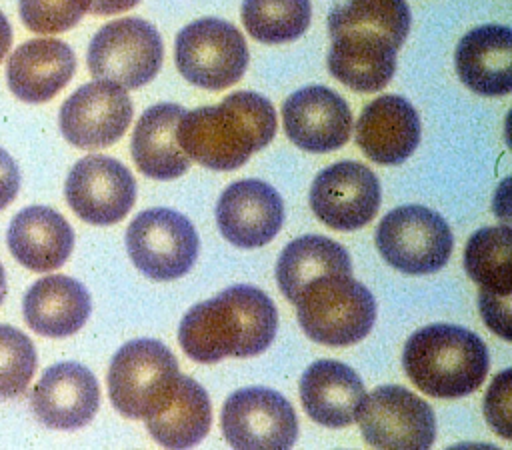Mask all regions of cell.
Wrapping results in <instances>:
<instances>
[{
	"instance_id": "4316f807",
	"label": "cell",
	"mask_w": 512,
	"mask_h": 450,
	"mask_svg": "<svg viewBox=\"0 0 512 450\" xmlns=\"http://www.w3.org/2000/svg\"><path fill=\"white\" fill-rule=\"evenodd\" d=\"M326 274H352L348 252L326 236L310 234L292 240L276 264L278 286L292 304L308 282Z\"/></svg>"
},
{
	"instance_id": "277c9868",
	"label": "cell",
	"mask_w": 512,
	"mask_h": 450,
	"mask_svg": "<svg viewBox=\"0 0 512 450\" xmlns=\"http://www.w3.org/2000/svg\"><path fill=\"white\" fill-rule=\"evenodd\" d=\"M294 304L304 334L326 346L360 342L376 320L372 292L354 280L352 274L314 278L302 288Z\"/></svg>"
},
{
	"instance_id": "8d00e7d4",
	"label": "cell",
	"mask_w": 512,
	"mask_h": 450,
	"mask_svg": "<svg viewBox=\"0 0 512 450\" xmlns=\"http://www.w3.org/2000/svg\"><path fill=\"white\" fill-rule=\"evenodd\" d=\"M10 46H12V28H10L8 18L0 12V62L8 54Z\"/></svg>"
},
{
	"instance_id": "836d02e7",
	"label": "cell",
	"mask_w": 512,
	"mask_h": 450,
	"mask_svg": "<svg viewBox=\"0 0 512 450\" xmlns=\"http://www.w3.org/2000/svg\"><path fill=\"white\" fill-rule=\"evenodd\" d=\"M480 312L492 332L502 336L504 340H510V296H500L494 292L480 290L478 296Z\"/></svg>"
},
{
	"instance_id": "cb8c5ba5",
	"label": "cell",
	"mask_w": 512,
	"mask_h": 450,
	"mask_svg": "<svg viewBox=\"0 0 512 450\" xmlns=\"http://www.w3.org/2000/svg\"><path fill=\"white\" fill-rule=\"evenodd\" d=\"M90 310L88 290L78 280L62 274L34 282L22 304L26 324L48 338L72 336L86 324Z\"/></svg>"
},
{
	"instance_id": "603a6c76",
	"label": "cell",
	"mask_w": 512,
	"mask_h": 450,
	"mask_svg": "<svg viewBox=\"0 0 512 450\" xmlns=\"http://www.w3.org/2000/svg\"><path fill=\"white\" fill-rule=\"evenodd\" d=\"M364 394L360 376L338 360L310 364L300 380V400L306 414L328 428L352 424Z\"/></svg>"
},
{
	"instance_id": "83f0119b",
	"label": "cell",
	"mask_w": 512,
	"mask_h": 450,
	"mask_svg": "<svg viewBox=\"0 0 512 450\" xmlns=\"http://www.w3.org/2000/svg\"><path fill=\"white\" fill-rule=\"evenodd\" d=\"M464 268L480 290L510 296L512 230L508 224L476 230L464 250Z\"/></svg>"
},
{
	"instance_id": "f1b7e54d",
	"label": "cell",
	"mask_w": 512,
	"mask_h": 450,
	"mask_svg": "<svg viewBox=\"0 0 512 450\" xmlns=\"http://www.w3.org/2000/svg\"><path fill=\"white\" fill-rule=\"evenodd\" d=\"M328 30H368L402 46L410 30V8L404 0H340L330 16Z\"/></svg>"
},
{
	"instance_id": "74e56055",
	"label": "cell",
	"mask_w": 512,
	"mask_h": 450,
	"mask_svg": "<svg viewBox=\"0 0 512 450\" xmlns=\"http://www.w3.org/2000/svg\"><path fill=\"white\" fill-rule=\"evenodd\" d=\"M4 296H6V274H4V268L0 264V304H2Z\"/></svg>"
},
{
	"instance_id": "9a60e30c",
	"label": "cell",
	"mask_w": 512,
	"mask_h": 450,
	"mask_svg": "<svg viewBox=\"0 0 512 450\" xmlns=\"http://www.w3.org/2000/svg\"><path fill=\"white\" fill-rule=\"evenodd\" d=\"M286 136L308 152H330L352 134V112L342 96L326 86H306L282 106Z\"/></svg>"
},
{
	"instance_id": "52a82bcc",
	"label": "cell",
	"mask_w": 512,
	"mask_h": 450,
	"mask_svg": "<svg viewBox=\"0 0 512 450\" xmlns=\"http://www.w3.org/2000/svg\"><path fill=\"white\" fill-rule=\"evenodd\" d=\"M174 58L178 72L194 86L224 90L244 76L248 46L230 22L200 18L178 32Z\"/></svg>"
},
{
	"instance_id": "7a4b0ae2",
	"label": "cell",
	"mask_w": 512,
	"mask_h": 450,
	"mask_svg": "<svg viewBox=\"0 0 512 450\" xmlns=\"http://www.w3.org/2000/svg\"><path fill=\"white\" fill-rule=\"evenodd\" d=\"M276 112L256 92H234L216 106L184 112L176 138L190 160L212 170L240 168L256 150L272 142Z\"/></svg>"
},
{
	"instance_id": "ba28073f",
	"label": "cell",
	"mask_w": 512,
	"mask_h": 450,
	"mask_svg": "<svg viewBox=\"0 0 512 450\" xmlns=\"http://www.w3.org/2000/svg\"><path fill=\"white\" fill-rule=\"evenodd\" d=\"M376 246L396 270L432 274L448 262L454 238L438 212L424 206H400L380 220Z\"/></svg>"
},
{
	"instance_id": "ffe728a7",
	"label": "cell",
	"mask_w": 512,
	"mask_h": 450,
	"mask_svg": "<svg viewBox=\"0 0 512 450\" xmlns=\"http://www.w3.org/2000/svg\"><path fill=\"white\" fill-rule=\"evenodd\" d=\"M328 70L356 92L382 90L396 70V46L390 38L364 30H338L330 34Z\"/></svg>"
},
{
	"instance_id": "8fae6325",
	"label": "cell",
	"mask_w": 512,
	"mask_h": 450,
	"mask_svg": "<svg viewBox=\"0 0 512 450\" xmlns=\"http://www.w3.org/2000/svg\"><path fill=\"white\" fill-rule=\"evenodd\" d=\"M224 438L234 448H290L298 436L292 404L270 388H244L228 396L220 416Z\"/></svg>"
},
{
	"instance_id": "1f68e13d",
	"label": "cell",
	"mask_w": 512,
	"mask_h": 450,
	"mask_svg": "<svg viewBox=\"0 0 512 450\" xmlns=\"http://www.w3.org/2000/svg\"><path fill=\"white\" fill-rule=\"evenodd\" d=\"M90 0H18L24 26L36 34L66 32L88 12Z\"/></svg>"
},
{
	"instance_id": "d590c367",
	"label": "cell",
	"mask_w": 512,
	"mask_h": 450,
	"mask_svg": "<svg viewBox=\"0 0 512 450\" xmlns=\"http://www.w3.org/2000/svg\"><path fill=\"white\" fill-rule=\"evenodd\" d=\"M140 0H90L88 12L96 16H108V14H118L124 10H130L138 4Z\"/></svg>"
},
{
	"instance_id": "2e32d148",
	"label": "cell",
	"mask_w": 512,
	"mask_h": 450,
	"mask_svg": "<svg viewBox=\"0 0 512 450\" xmlns=\"http://www.w3.org/2000/svg\"><path fill=\"white\" fill-rule=\"evenodd\" d=\"M216 222L222 236L240 248L268 244L284 222L280 194L262 180L230 184L216 206Z\"/></svg>"
},
{
	"instance_id": "f546056e",
	"label": "cell",
	"mask_w": 512,
	"mask_h": 450,
	"mask_svg": "<svg viewBox=\"0 0 512 450\" xmlns=\"http://www.w3.org/2000/svg\"><path fill=\"white\" fill-rule=\"evenodd\" d=\"M310 0H244L242 22L248 34L264 44L300 38L310 26Z\"/></svg>"
},
{
	"instance_id": "ac0fdd59",
	"label": "cell",
	"mask_w": 512,
	"mask_h": 450,
	"mask_svg": "<svg viewBox=\"0 0 512 450\" xmlns=\"http://www.w3.org/2000/svg\"><path fill=\"white\" fill-rule=\"evenodd\" d=\"M76 56L56 38H34L20 44L8 58L6 82L10 92L30 104L48 102L74 76Z\"/></svg>"
},
{
	"instance_id": "9c48e42d",
	"label": "cell",
	"mask_w": 512,
	"mask_h": 450,
	"mask_svg": "<svg viewBox=\"0 0 512 450\" xmlns=\"http://www.w3.org/2000/svg\"><path fill=\"white\" fill-rule=\"evenodd\" d=\"M126 248L134 266L154 280L184 276L198 256L192 222L170 208L140 212L126 230Z\"/></svg>"
},
{
	"instance_id": "4dcf8cb0",
	"label": "cell",
	"mask_w": 512,
	"mask_h": 450,
	"mask_svg": "<svg viewBox=\"0 0 512 450\" xmlns=\"http://www.w3.org/2000/svg\"><path fill=\"white\" fill-rule=\"evenodd\" d=\"M36 372L32 340L18 328L0 324V398L22 396Z\"/></svg>"
},
{
	"instance_id": "6da1fadb",
	"label": "cell",
	"mask_w": 512,
	"mask_h": 450,
	"mask_svg": "<svg viewBox=\"0 0 512 450\" xmlns=\"http://www.w3.org/2000/svg\"><path fill=\"white\" fill-rule=\"evenodd\" d=\"M278 328L274 302L254 286H230L212 300L192 306L178 330L182 350L196 362L226 356L248 358L264 352Z\"/></svg>"
},
{
	"instance_id": "e0dca14e",
	"label": "cell",
	"mask_w": 512,
	"mask_h": 450,
	"mask_svg": "<svg viewBox=\"0 0 512 450\" xmlns=\"http://www.w3.org/2000/svg\"><path fill=\"white\" fill-rule=\"evenodd\" d=\"M30 402L36 418L48 428L76 430L94 418L100 406V388L86 366L60 362L40 376Z\"/></svg>"
},
{
	"instance_id": "4fadbf2b",
	"label": "cell",
	"mask_w": 512,
	"mask_h": 450,
	"mask_svg": "<svg viewBox=\"0 0 512 450\" xmlns=\"http://www.w3.org/2000/svg\"><path fill=\"white\" fill-rule=\"evenodd\" d=\"M132 120L126 90L106 80L80 86L60 108L62 136L76 148L96 150L120 140Z\"/></svg>"
},
{
	"instance_id": "e575fe53",
	"label": "cell",
	"mask_w": 512,
	"mask_h": 450,
	"mask_svg": "<svg viewBox=\"0 0 512 450\" xmlns=\"http://www.w3.org/2000/svg\"><path fill=\"white\" fill-rule=\"evenodd\" d=\"M20 188V170L14 158L0 148V210L6 208L18 194Z\"/></svg>"
},
{
	"instance_id": "5b68a950",
	"label": "cell",
	"mask_w": 512,
	"mask_h": 450,
	"mask_svg": "<svg viewBox=\"0 0 512 450\" xmlns=\"http://www.w3.org/2000/svg\"><path fill=\"white\" fill-rule=\"evenodd\" d=\"M178 376L168 346L150 338L132 340L114 354L108 368L112 406L126 418L146 420L172 400Z\"/></svg>"
},
{
	"instance_id": "d6a6232c",
	"label": "cell",
	"mask_w": 512,
	"mask_h": 450,
	"mask_svg": "<svg viewBox=\"0 0 512 450\" xmlns=\"http://www.w3.org/2000/svg\"><path fill=\"white\" fill-rule=\"evenodd\" d=\"M484 414L488 424L502 436H512L510 416H512V388H510V370H504L494 378V382L488 388L486 402H484Z\"/></svg>"
},
{
	"instance_id": "7c38bea8",
	"label": "cell",
	"mask_w": 512,
	"mask_h": 450,
	"mask_svg": "<svg viewBox=\"0 0 512 450\" xmlns=\"http://www.w3.org/2000/svg\"><path fill=\"white\" fill-rule=\"evenodd\" d=\"M66 200L88 224L120 222L136 200V182L130 170L110 158L92 154L80 158L66 178Z\"/></svg>"
},
{
	"instance_id": "d4e9b609",
	"label": "cell",
	"mask_w": 512,
	"mask_h": 450,
	"mask_svg": "<svg viewBox=\"0 0 512 450\" xmlns=\"http://www.w3.org/2000/svg\"><path fill=\"white\" fill-rule=\"evenodd\" d=\"M186 110L178 104H154L136 122L132 134V158L144 176L172 180L182 176L190 158L176 138L178 120Z\"/></svg>"
},
{
	"instance_id": "8992f818",
	"label": "cell",
	"mask_w": 512,
	"mask_h": 450,
	"mask_svg": "<svg viewBox=\"0 0 512 450\" xmlns=\"http://www.w3.org/2000/svg\"><path fill=\"white\" fill-rule=\"evenodd\" d=\"M158 30L142 18H120L104 24L90 40L86 62L96 80L124 90L148 84L162 64Z\"/></svg>"
},
{
	"instance_id": "484cf974",
	"label": "cell",
	"mask_w": 512,
	"mask_h": 450,
	"mask_svg": "<svg viewBox=\"0 0 512 450\" xmlns=\"http://www.w3.org/2000/svg\"><path fill=\"white\" fill-rule=\"evenodd\" d=\"M210 422L212 408L206 390L196 380L180 374L172 400L146 418V428L166 448H188L208 434Z\"/></svg>"
},
{
	"instance_id": "44dd1931",
	"label": "cell",
	"mask_w": 512,
	"mask_h": 450,
	"mask_svg": "<svg viewBox=\"0 0 512 450\" xmlns=\"http://www.w3.org/2000/svg\"><path fill=\"white\" fill-rule=\"evenodd\" d=\"M460 80L482 96H506L512 90V32L502 24H484L462 36L454 54Z\"/></svg>"
},
{
	"instance_id": "5bb4252c",
	"label": "cell",
	"mask_w": 512,
	"mask_h": 450,
	"mask_svg": "<svg viewBox=\"0 0 512 450\" xmlns=\"http://www.w3.org/2000/svg\"><path fill=\"white\" fill-rule=\"evenodd\" d=\"M310 208L334 230H358L380 208V182L376 174L352 160L324 168L310 186Z\"/></svg>"
},
{
	"instance_id": "30bf717a",
	"label": "cell",
	"mask_w": 512,
	"mask_h": 450,
	"mask_svg": "<svg viewBox=\"0 0 512 450\" xmlns=\"http://www.w3.org/2000/svg\"><path fill=\"white\" fill-rule=\"evenodd\" d=\"M356 420L364 440L376 448H430L436 440L432 408L396 384L364 394Z\"/></svg>"
},
{
	"instance_id": "3957f363",
	"label": "cell",
	"mask_w": 512,
	"mask_h": 450,
	"mask_svg": "<svg viewBox=\"0 0 512 450\" xmlns=\"http://www.w3.org/2000/svg\"><path fill=\"white\" fill-rule=\"evenodd\" d=\"M488 364L482 338L454 324H432L414 332L402 354L408 378L432 398L472 394L484 382Z\"/></svg>"
},
{
	"instance_id": "7402d4cb",
	"label": "cell",
	"mask_w": 512,
	"mask_h": 450,
	"mask_svg": "<svg viewBox=\"0 0 512 450\" xmlns=\"http://www.w3.org/2000/svg\"><path fill=\"white\" fill-rule=\"evenodd\" d=\"M12 256L32 272H52L60 268L72 248L74 232L62 214L48 206H28L20 210L6 234Z\"/></svg>"
},
{
	"instance_id": "d6986e66",
	"label": "cell",
	"mask_w": 512,
	"mask_h": 450,
	"mask_svg": "<svg viewBox=\"0 0 512 450\" xmlns=\"http://www.w3.org/2000/svg\"><path fill=\"white\" fill-rule=\"evenodd\" d=\"M356 142L370 160L400 164L420 142L418 112L402 96H378L362 110L356 122Z\"/></svg>"
}]
</instances>
